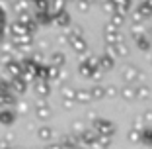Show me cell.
<instances>
[{"instance_id": "4316f807", "label": "cell", "mask_w": 152, "mask_h": 149, "mask_svg": "<svg viewBox=\"0 0 152 149\" xmlns=\"http://www.w3.org/2000/svg\"><path fill=\"white\" fill-rule=\"evenodd\" d=\"M66 2H76V0H66Z\"/></svg>"}, {"instance_id": "6da1fadb", "label": "cell", "mask_w": 152, "mask_h": 149, "mask_svg": "<svg viewBox=\"0 0 152 149\" xmlns=\"http://www.w3.org/2000/svg\"><path fill=\"white\" fill-rule=\"evenodd\" d=\"M103 37H105V41H107L109 45H115V43L123 41V36H121L119 27H115L113 24H107V26L103 27Z\"/></svg>"}, {"instance_id": "5b68a950", "label": "cell", "mask_w": 152, "mask_h": 149, "mask_svg": "<svg viewBox=\"0 0 152 149\" xmlns=\"http://www.w3.org/2000/svg\"><path fill=\"white\" fill-rule=\"evenodd\" d=\"M29 6H31V2H29V0H12L10 8H12V12H16L20 16V14H23V12H31V10H29Z\"/></svg>"}, {"instance_id": "7c38bea8", "label": "cell", "mask_w": 152, "mask_h": 149, "mask_svg": "<svg viewBox=\"0 0 152 149\" xmlns=\"http://www.w3.org/2000/svg\"><path fill=\"white\" fill-rule=\"evenodd\" d=\"M70 47L76 51V53H82V51H86V41H84V37H80V39H72L70 41Z\"/></svg>"}, {"instance_id": "ffe728a7", "label": "cell", "mask_w": 152, "mask_h": 149, "mask_svg": "<svg viewBox=\"0 0 152 149\" xmlns=\"http://www.w3.org/2000/svg\"><path fill=\"white\" fill-rule=\"evenodd\" d=\"M131 33H133V37H134V39H137L139 36H144V32H142V27H140V26H133Z\"/></svg>"}, {"instance_id": "4fadbf2b", "label": "cell", "mask_w": 152, "mask_h": 149, "mask_svg": "<svg viewBox=\"0 0 152 149\" xmlns=\"http://www.w3.org/2000/svg\"><path fill=\"white\" fill-rule=\"evenodd\" d=\"M74 4H76V8H78V12L86 14V12H90V8H92V0H76Z\"/></svg>"}, {"instance_id": "ac0fdd59", "label": "cell", "mask_w": 152, "mask_h": 149, "mask_svg": "<svg viewBox=\"0 0 152 149\" xmlns=\"http://www.w3.org/2000/svg\"><path fill=\"white\" fill-rule=\"evenodd\" d=\"M98 63L102 65V67H105V69H109L113 65V59H111V55H102V57L98 59Z\"/></svg>"}, {"instance_id": "d6986e66", "label": "cell", "mask_w": 152, "mask_h": 149, "mask_svg": "<svg viewBox=\"0 0 152 149\" xmlns=\"http://www.w3.org/2000/svg\"><path fill=\"white\" fill-rule=\"evenodd\" d=\"M51 59H53L55 65H63L64 63V55L63 53H53V55H51Z\"/></svg>"}, {"instance_id": "8fae6325", "label": "cell", "mask_w": 152, "mask_h": 149, "mask_svg": "<svg viewBox=\"0 0 152 149\" xmlns=\"http://www.w3.org/2000/svg\"><path fill=\"white\" fill-rule=\"evenodd\" d=\"M109 53H115V55H129V47H127V43H115V45H109Z\"/></svg>"}, {"instance_id": "8992f818", "label": "cell", "mask_w": 152, "mask_h": 149, "mask_svg": "<svg viewBox=\"0 0 152 149\" xmlns=\"http://www.w3.org/2000/svg\"><path fill=\"white\" fill-rule=\"evenodd\" d=\"M115 8V12L121 14H129L131 12V6H133V0H109Z\"/></svg>"}, {"instance_id": "7402d4cb", "label": "cell", "mask_w": 152, "mask_h": 149, "mask_svg": "<svg viewBox=\"0 0 152 149\" xmlns=\"http://www.w3.org/2000/svg\"><path fill=\"white\" fill-rule=\"evenodd\" d=\"M102 6H103V10H105V12H107L109 16H111V14L115 12V8H113V4H111V2H109V0H107V2H103Z\"/></svg>"}, {"instance_id": "7a4b0ae2", "label": "cell", "mask_w": 152, "mask_h": 149, "mask_svg": "<svg viewBox=\"0 0 152 149\" xmlns=\"http://www.w3.org/2000/svg\"><path fill=\"white\" fill-rule=\"evenodd\" d=\"M26 33H29V32H27V27H26V26H22L18 20H16V22H12V24L8 26V36L14 39V43H16L18 39H22Z\"/></svg>"}, {"instance_id": "52a82bcc", "label": "cell", "mask_w": 152, "mask_h": 149, "mask_svg": "<svg viewBox=\"0 0 152 149\" xmlns=\"http://www.w3.org/2000/svg\"><path fill=\"white\" fill-rule=\"evenodd\" d=\"M66 10V0H51L49 2V12L51 16H57L58 12Z\"/></svg>"}, {"instance_id": "e0dca14e", "label": "cell", "mask_w": 152, "mask_h": 149, "mask_svg": "<svg viewBox=\"0 0 152 149\" xmlns=\"http://www.w3.org/2000/svg\"><path fill=\"white\" fill-rule=\"evenodd\" d=\"M31 6H35V10H49V0H29Z\"/></svg>"}, {"instance_id": "44dd1931", "label": "cell", "mask_w": 152, "mask_h": 149, "mask_svg": "<svg viewBox=\"0 0 152 149\" xmlns=\"http://www.w3.org/2000/svg\"><path fill=\"white\" fill-rule=\"evenodd\" d=\"M0 27H8V26H6V12H4V6H0Z\"/></svg>"}, {"instance_id": "603a6c76", "label": "cell", "mask_w": 152, "mask_h": 149, "mask_svg": "<svg viewBox=\"0 0 152 149\" xmlns=\"http://www.w3.org/2000/svg\"><path fill=\"white\" fill-rule=\"evenodd\" d=\"M134 73H137V69L129 67V69H125V77H127V79H133V77H134Z\"/></svg>"}, {"instance_id": "ba28073f", "label": "cell", "mask_w": 152, "mask_h": 149, "mask_svg": "<svg viewBox=\"0 0 152 149\" xmlns=\"http://www.w3.org/2000/svg\"><path fill=\"white\" fill-rule=\"evenodd\" d=\"M84 36V30H82V26H70V27H66V37L68 39H80V37Z\"/></svg>"}, {"instance_id": "5bb4252c", "label": "cell", "mask_w": 152, "mask_h": 149, "mask_svg": "<svg viewBox=\"0 0 152 149\" xmlns=\"http://www.w3.org/2000/svg\"><path fill=\"white\" fill-rule=\"evenodd\" d=\"M140 12V16H142L144 20H150L152 18V6L150 4H139V8H137Z\"/></svg>"}, {"instance_id": "3957f363", "label": "cell", "mask_w": 152, "mask_h": 149, "mask_svg": "<svg viewBox=\"0 0 152 149\" xmlns=\"http://www.w3.org/2000/svg\"><path fill=\"white\" fill-rule=\"evenodd\" d=\"M72 20H70V14L66 12V10H63V12H58L57 16H53V24L57 27H70L72 26Z\"/></svg>"}, {"instance_id": "277c9868", "label": "cell", "mask_w": 152, "mask_h": 149, "mask_svg": "<svg viewBox=\"0 0 152 149\" xmlns=\"http://www.w3.org/2000/svg\"><path fill=\"white\" fill-rule=\"evenodd\" d=\"M33 16H35V22L39 26H49L53 24V16H51L49 10H33Z\"/></svg>"}, {"instance_id": "2e32d148", "label": "cell", "mask_w": 152, "mask_h": 149, "mask_svg": "<svg viewBox=\"0 0 152 149\" xmlns=\"http://www.w3.org/2000/svg\"><path fill=\"white\" fill-rule=\"evenodd\" d=\"M129 18H131V22H133V26H140V22H144V18L140 16L139 10H133V12H129Z\"/></svg>"}, {"instance_id": "9a60e30c", "label": "cell", "mask_w": 152, "mask_h": 149, "mask_svg": "<svg viewBox=\"0 0 152 149\" xmlns=\"http://www.w3.org/2000/svg\"><path fill=\"white\" fill-rule=\"evenodd\" d=\"M137 47L142 49V51H148L150 49V39H148L146 36H139L137 37Z\"/></svg>"}, {"instance_id": "9c48e42d", "label": "cell", "mask_w": 152, "mask_h": 149, "mask_svg": "<svg viewBox=\"0 0 152 149\" xmlns=\"http://www.w3.org/2000/svg\"><path fill=\"white\" fill-rule=\"evenodd\" d=\"M18 22L22 24V26H26V27H29L31 24H35V16H33V10H31V12H23V14H20V16H18Z\"/></svg>"}, {"instance_id": "30bf717a", "label": "cell", "mask_w": 152, "mask_h": 149, "mask_svg": "<svg viewBox=\"0 0 152 149\" xmlns=\"http://www.w3.org/2000/svg\"><path fill=\"white\" fill-rule=\"evenodd\" d=\"M127 22V14H121V12H113L109 16V24H113L115 27H121L123 24Z\"/></svg>"}, {"instance_id": "cb8c5ba5", "label": "cell", "mask_w": 152, "mask_h": 149, "mask_svg": "<svg viewBox=\"0 0 152 149\" xmlns=\"http://www.w3.org/2000/svg\"><path fill=\"white\" fill-rule=\"evenodd\" d=\"M4 39V27H0V41Z\"/></svg>"}, {"instance_id": "83f0119b", "label": "cell", "mask_w": 152, "mask_h": 149, "mask_svg": "<svg viewBox=\"0 0 152 149\" xmlns=\"http://www.w3.org/2000/svg\"><path fill=\"white\" fill-rule=\"evenodd\" d=\"M49 2H51V0H49Z\"/></svg>"}, {"instance_id": "d4e9b609", "label": "cell", "mask_w": 152, "mask_h": 149, "mask_svg": "<svg viewBox=\"0 0 152 149\" xmlns=\"http://www.w3.org/2000/svg\"><path fill=\"white\" fill-rule=\"evenodd\" d=\"M140 4H150L152 6V0H140Z\"/></svg>"}, {"instance_id": "484cf974", "label": "cell", "mask_w": 152, "mask_h": 149, "mask_svg": "<svg viewBox=\"0 0 152 149\" xmlns=\"http://www.w3.org/2000/svg\"><path fill=\"white\" fill-rule=\"evenodd\" d=\"M92 2H99V4H103V2H107V0H92Z\"/></svg>"}]
</instances>
